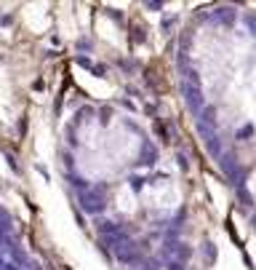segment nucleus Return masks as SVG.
Returning a JSON list of instances; mask_svg holds the SVG:
<instances>
[{"instance_id": "f257e3e1", "label": "nucleus", "mask_w": 256, "mask_h": 270, "mask_svg": "<svg viewBox=\"0 0 256 270\" xmlns=\"http://www.w3.org/2000/svg\"><path fill=\"white\" fill-rule=\"evenodd\" d=\"M104 187H99V193L96 190H83L80 193V209L85 211V214H101L104 211Z\"/></svg>"}, {"instance_id": "f03ea898", "label": "nucleus", "mask_w": 256, "mask_h": 270, "mask_svg": "<svg viewBox=\"0 0 256 270\" xmlns=\"http://www.w3.org/2000/svg\"><path fill=\"white\" fill-rule=\"evenodd\" d=\"M181 96H184V102H187V107H190L195 115H200L203 112V107H206V102H203V91H200V86H190V83H184L181 80Z\"/></svg>"}, {"instance_id": "7ed1b4c3", "label": "nucleus", "mask_w": 256, "mask_h": 270, "mask_svg": "<svg viewBox=\"0 0 256 270\" xmlns=\"http://www.w3.org/2000/svg\"><path fill=\"white\" fill-rule=\"evenodd\" d=\"M219 163H221V171L227 174V180L232 182V185H243V169H240V163L235 160V155H230V153H224L219 158Z\"/></svg>"}, {"instance_id": "20e7f679", "label": "nucleus", "mask_w": 256, "mask_h": 270, "mask_svg": "<svg viewBox=\"0 0 256 270\" xmlns=\"http://www.w3.org/2000/svg\"><path fill=\"white\" fill-rule=\"evenodd\" d=\"M112 254H115V260L123 262V265H134V262H139V246H136L134 241H123V244H118L115 249H112Z\"/></svg>"}, {"instance_id": "39448f33", "label": "nucleus", "mask_w": 256, "mask_h": 270, "mask_svg": "<svg viewBox=\"0 0 256 270\" xmlns=\"http://www.w3.org/2000/svg\"><path fill=\"white\" fill-rule=\"evenodd\" d=\"M216 123H219V118H216V107H203V112H200V123L197 126H203V129H216Z\"/></svg>"}, {"instance_id": "423d86ee", "label": "nucleus", "mask_w": 256, "mask_h": 270, "mask_svg": "<svg viewBox=\"0 0 256 270\" xmlns=\"http://www.w3.org/2000/svg\"><path fill=\"white\" fill-rule=\"evenodd\" d=\"M216 19H219L221 24L232 27V24H235V19H237V11L232 8V5H224V8H216Z\"/></svg>"}, {"instance_id": "0eeeda50", "label": "nucleus", "mask_w": 256, "mask_h": 270, "mask_svg": "<svg viewBox=\"0 0 256 270\" xmlns=\"http://www.w3.org/2000/svg\"><path fill=\"white\" fill-rule=\"evenodd\" d=\"M203 257H206V265H216V257H219V251H216V244L206 241V244H203Z\"/></svg>"}, {"instance_id": "6e6552de", "label": "nucleus", "mask_w": 256, "mask_h": 270, "mask_svg": "<svg viewBox=\"0 0 256 270\" xmlns=\"http://www.w3.org/2000/svg\"><path fill=\"white\" fill-rule=\"evenodd\" d=\"M176 262H181V265H184L187 260H190L192 257V246H187V244H176Z\"/></svg>"}, {"instance_id": "1a4fd4ad", "label": "nucleus", "mask_w": 256, "mask_h": 270, "mask_svg": "<svg viewBox=\"0 0 256 270\" xmlns=\"http://www.w3.org/2000/svg\"><path fill=\"white\" fill-rule=\"evenodd\" d=\"M155 158H158V155H155V150H152L150 145H144V147H141V158H139V163L152 166V163H155Z\"/></svg>"}, {"instance_id": "9d476101", "label": "nucleus", "mask_w": 256, "mask_h": 270, "mask_svg": "<svg viewBox=\"0 0 256 270\" xmlns=\"http://www.w3.org/2000/svg\"><path fill=\"white\" fill-rule=\"evenodd\" d=\"M237 198H240V203L243 206H254V198H251V193L246 190L243 185H237Z\"/></svg>"}, {"instance_id": "9b49d317", "label": "nucleus", "mask_w": 256, "mask_h": 270, "mask_svg": "<svg viewBox=\"0 0 256 270\" xmlns=\"http://www.w3.org/2000/svg\"><path fill=\"white\" fill-rule=\"evenodd\" d=\"M110 120H112V110H110V107H101V110H99V123L107 126Z\"/></svg>"}, {"instance_id": "f8f14e48", "label": "nucleus", "mask_w": 256, "mask_h": 270, "mask_svg": "<svg viewBox=\"0 0 256 270\" xmlns=\"http://www.w3.org/2000/svg\"><path fill=\"white\" fill-rule=\"evenodd\" d=\"M155 134L160 136V142H171V136H168V129L163 123H155Z\"/></svg>"}, {"instance_id": "ddd939ff", "label": "nucleus", "mask_w": 256, "mask_h": 270, "mask_svg": "<svg viewBox=\"0 0 256 270\" xmlns=\"http://www.w3.org/2000/svg\"><path fill=\"white\" fill-rule=\"evenodd\" d=\"M251 134H254V126L248 123V126H243V129L237 131V139H240V142H246V139H248V136H251Z\"/></svg>"}, {"instance_id": "4468645a", "label": "nucleus", "mask_w": 256, "mask_h": 270, "mask_svg": "<svg viewBox=\"0 0 256 270\" xmlns=\"http://www.w3.org/2000/svg\"><path fill=\"white\" fill-rule=\"evenodd\" d=\"M246 24H248V30L256 35V14H246Z\"/></svg>"}, {"instance_id": "2eb2a0df", "label": "nucleus", "mask_w": 256, "mask_h": 270, "mask_svg": "<svg viewBox=\"0 0 256 270\" xmlns=\"http://www.w3.org/2000/svg\"><path fill=\"white\" fill-rule=\"evenodd\" d=\"M131 187H134V190H141V187H144V180H141V177H131Z\"/></svg>"}, {"instance_id": "dca6fc26", "label": "nucleus", "mask_w": 256, "mask_h": 270, "mask_svg": "<svg viewBox=\"0 0 256 270\" xmlns=\"http://www.w3.org/2000/svg\"><path fill=\"white\" fill-rule=\"evenodd\" d=\"M166 270H187V265H181V262H168V265H166Z\"/></svg>"}, {"instance_id": "f3484780", "label": "nucleus", "mask_w": 256, "mask_h": 270, "mask_svg": "<svg viewBox=\"0 0 256 270\" xmlns=\"http://www.w3.org/2000/svg\"><path fill=\"white\" fill-rule=\"evenodd\" d=\"M176 163H179V169H181V171H187V158H184L181 153L176 155Z\"/></svg>"}, {"instance_id": "a211bd4d", "label": "nucleus", "mask_w": 256, "mask_h": 270, "mask_svg": "<svg viewBox=\"0 0 256 270\" xmlns=\"http://www.w3.org/2000/svg\"><path fill=\"white\" fill-rule=\"evenodd\" d=\"M139 270H158V262H155V260H150L147 265H141Z\"/></svg>"}, {"instance_id": "6ab92c4d", "label": "nucleus", "mask_w": 256, "mask_h": 270, "mask_svg": "<svg viewBox=\"0 0 256 270\" xmlns=\"http://www.w3.org/2000/svg\"><path fill=\"white\" fill-rule=\"evenodd\" d=\"M78 65H80V67H88V70H91V67H94V65H91L88 59H85V56H80V59H78Z\"/></svg>"}, {"instance_id": "aec40b11", "label": "nucleus", "mask_w": 256, "mask_h": 270, "mask_svg": "<svg viewBox=\"0 0 256 270\" xmlns=\"http://www.w3.org/2000/svg\"><path fill=\"white\" fill-rule=\"evenodd\" d=\"M3 270H19V265H14V262H5Z\"/></svg>"}, {"instance_id": "412c9836", "label": "nucleus", "mask_w": 256, "mask_h": 270, "mask_svg": "<svg viewBox=\"0 0 256 270\" xmlns=\"http://www.w3.org/2000/svg\"><path fill=\"white\" fill-rule=\"evenodd\" d=\"M251 225H254V230H256V217H254V220H251Z\"/></svg>"}, {"instance_id": "4be33fe9", "label": "nucleus", "mask_w": 256, "mask_h": 270, "mask_svg": "<svg viewBox=\"0 0 256 270\" xmlns=\"http://www.w3.org/2000/svg\"><path fill=\"white\" fill-rule=\"evenodd\" d=\"M0 268H3V262H0Z\"/></svg>"}]
</instances>
